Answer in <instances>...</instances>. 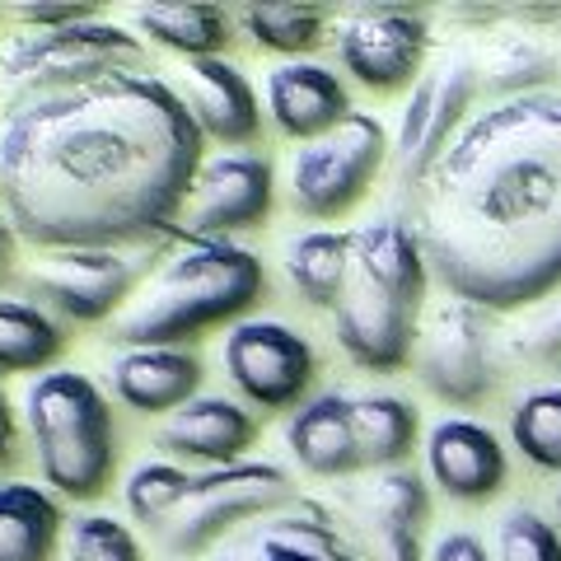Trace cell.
I'll list each match as a JSON object with an SVG mask.
<instances>
[{
	"label": "cell",
	"mask_w": 561,
	"mask_h": 561,
	"mask_svg": "<svg viewBox=\"0 0 561 561\" xmlns=\"http://www.w3.org/2000/svg\"><path fill=\"white\" fill-rule=\"evenodd\" d=\"M290 286L300 290V300L313 309H337L346 276H351V234L342 230H305L286 243L280 253Z\"/></svg>",
	"instance_id": "obj_26"
},
{
	"label": "cell",
	"mask_w": 561,
	"mask_h": 561,
	"mask_svg": "<svg viewBox=\"0 0 561 561\" xmlns=\"http://www.w3.org/2000/svg\"><path fill=\"white\" fill-rule=\"evenodd\" d=\"M416 379L454 408H478L496 389V342H491V313L468 300L435 305L416 332L412 351Z\"/></svg>",
	"instance_id": "obj_10"
},
{
	"label": "cell",
	"mask_w": 561,
	"mask_h": 561,
	"mask_svg": "<svg viewBox=\"0 0 561 561\" xmlns=\"http://www.w3.org/2000/svg\"><path fill=\"white\" fill-rule=\"evenodd\" d=\"M113 393L131 412H164L187 408L202 389V360L183 346H131L113 360Z\"/></svg>",
	"instance_id": "obj_21"
},
{
	"label": "cell",
	"mask_w": 561,
	"mask_h": 561,
	"mask_svg": "<svg viewBox=\"0 0 561 561\" xmlns=\"http://www.w3.org/2000/svg\"><path fill=\"white\" fill-rule=\"evenodd\" d=\"M136 66H146V47L122 24L84 20L66 28H20L0 43V90L5 99H20Z\"/></svg>",
	"instance_id": "obj_5"
},
{
	"label": "cell",
	"mask_w": 561,
	"mask_h": 561,
	"mask_svg": "<svg viewBox=\"0 0 561 561\" xmlns=\"http://www.w3.org/2000/svg\"><path fill=\"white\" fill-rule=\"evenodd\" d=\"M557 515H561V486H557Z\"/></svg>",
	"instance_id": "obj_39"
},
{
	"label": "cell",
	"mask_w": 561,
	"mask_h": 561,
	"mask_svg": "<svg viewBox=\"0 0 561 561\" xmlns=\"http://www.w3.org/2000/svg\"><path fill=\"white\" fill-rule=\"evenodd\" d=\"M416 239L449 300L486 313L561 290V94L472 113L416 192Z\"/></svg>",
	"instance_id": "obj_2"
},
{
	"label": "cell",
	"mask_w": 561,
	"mask_h": 561,
	"mask_svg": "<svg viewBox=\"0 0 561 561\" xmlns=\"http://www.w3.org/2000/svg\"><path fill=\"white\" fill-rule=\"evenodd\" d=\"M286 445L313 478H346L360 468L356 454V421H351L346 393H319L300 402V412L286 426Z\"/></svg>",
	"instance_id": "obj_22"
},
{
	"label": "cell",
	"mask_w": 561,
	"mask_h": 561,
	"mask_svg": "<svg viewBox=\"0 0 561 561\" xmlns=\"http://www.w3.org/2000/svg\"><path fill=\"white\" fill-rule=\"evenodd\" d=\"M515 449L542 472H561V389H534L511 412Z\"/></svg>",
	"instance_id": "obj_30"
},
{
	"label": "cell",
	"mask_w": 561,
	"mask_h": 561,
	"mask_svg": "<svg viewBox=\"0 0 561 561\" xmlns=\"http://www.w3.org/2000/svg\"><path fill=\"white\" fill-rule=\"evenodd\" d=\"M187 486H192V478H187L179 463H154V459H150V463L131 468L127 486H122V496H127V511H131L140 524L160 529V524L183 505Z\"/></svg>",
	"instance_id": "obj_31"
},
{
	"label": "cell",
	"mask_w": 561,
	"mask_h": 561,
	"mask_svg": "<svg viewBox=\"0 0 561 561\" xmlns=\"http://www.w3.org/2000/svg\"><path fill=\"white\" fill-rule=\"evenodd\" d=\"M61 505L33 482H0V561H51Z\"/></svg>",
	"instance_id": "obj_25"
},
{
	"label": "cell",
	"mask_w": 561,
	"mask_h": 561,
	"mask_svg": "<svg viewBox=\"0 0 561 561\" xmlns=\"http://www.w3.org/2000/svg\"><path fill=\"white\" fill-rule=\"evenodd\" d=\"M262 94H267V113L276 122V131L300 140V146L328 136L332 127H342V122L351 117L346 84L319 61H280V66H272L267 80H262Z\"/></svg>",
	"instance_id": "obj_19"
},
{
	"label": "cell",
	"mask_w": 561,
	"mask_h": 561,
	"mask_svg": "<svg viewBox=\"0 0 561 561\" xmlns=\"http://www.w3.org/2000/svg\"><path fill=\"white\" fill-rule=\"evenodd\" d=\"M351 421H356V454L360 468H398L416 449V408L398 393H365L351 398Z\"/></svg>",
	"instance_id": "obj_27"
},
{
	"label": "cell",
	"mask_w": 561,
	"mask_h": 561,
	"mask_svg": "<svg viewBox=\"0 0 561 561\" xmlns=\"http://www.w3.org/2000/svg\"><path fill=\"white\" fill-rule=\"evenodd\" d=\"M154 440H160V449L179 454V459L230 468V463H243L239 454L257 440V421L230 398H192L187 408L160 421Z\"/></svg>",
	"instance_id": "obj_20"
},
{
	"label": "cell",
	"mask_w": 561,
	"mask_h": 561,
	"mask_svg": "<svg viewBox=\"0 0 561 561\" xmlns=\"http://www.w3.org/2000/svg\"><path fill=\"white\" fill-rule=\"evenodd\" d=\"M202 131L154 70L5 99L0 206L33 249H122L179 234Z\"/></svg>",
	"instance_id": "obj_1"
},
{
	"label": "cell",
	"mask_w": 561,
	"mask_h": 561,
	"mask_svg": "<svg viewBox=\"0 0 561 561\" xmlns=\"http://www.w3.org/2000/svg\"><path fill=\"white\" fill-rule=\"evenodd\" d=\"M24 431L38 472L66 501H94L113 482L117 431L103 393L80 370H47L24 389Z\"/></svg>",
	"instance_id": "obj_4"
},
{
	"label": "cell",
	"mask_w": 561,
	"mask_h": 561,
	"mask_svg": "<svg viewBox=\"0 0 561 561\" xmlns=\"http://www.w3.org/2000/svg\"><path fill=\"white\" fill-rule=\"evenodd\" d=\"M478 90H482L478 57H468V51H445L431 70H421L393 136V169L408 192H421L431 169L454 146V136L468 127V108Z\"/></svg>",
	"instance_id": "obj_9"
},
{
	"label": "cell",
	"mask_w": 561,
	"mask_h": 561,
	"mask_svg": "<svg viewBox=\"0 0 561 561\" xmlns=\"http://www.w3.org/2000/svg\"><path fill=\"white\" fill-rule=\"evenodd\" d=\"M389 160V131L375 113H351L342 127L290 154V206L309 220H337L375 187Z\"/></svg>",
	"instance_id": "obj_8"
},
{
	"label": "cell",
	"mask_w": 561,
	"mask_h": 561,
	"mask_svg": "<svg viewBox=\"0 0 561 561\" xmlns=\"http://www.w3.org/2000/svg\"><path fill=\"white\" fill-rule=\"evenodd\" d=\"M179 99L197 122V131L225 146H249L262 131V108L249 76L225 57H197L179 70Z\"/></svg>",
	"instance_id": "obj_17"
},
{
	"label": "cell",
	"mask_w": 561,
	"mask_h": 561,
	"mask_svg": "<svg viewBox=\"0 0 561 561\" xmlns=\"http://www.w3.org/2000/svg\"><path fill=\"white\" fill-rule=\"evenodd\" d=\"M542 319H548V332L561 342V300H557V305H548V313H542Z\"/></svg>",
	"instance_id": "obj_38"
},
{
	"label": "cell",
	"mask_w": 561,
	"mask_h": 561,
	"mask_svg": "<svg viewBox=\"0 0 561 561\" xmlns=\"http://www.w3.org/2000/svg\"><path fill=\"white\" fill-rule=\"evenodd\" d=\"M239 24L257 47L300 61L305 51H313L323 43L328 10H319V5H249L239 14Z\"/></svg>",
	"instance_id": "obj_29"
},
{
	"label": "cell",
	"mask_w": 561,
	"mask_h": 561,
	"mask_svg": "<svg viewBox=\"0 0 561 561\" xmlns=\"http://www.w3.org/2000/svg\"><path fill=\"white\" fill-rule=\"evenodd\" d=\"M496 561H561V534L538 511H505L496 524Z\"/></svg>",
	"instance_id": "obj_33"
},
{
	"label": "cell",
	"mask_w": 561,
	"mask_h": 561,
	"mask_svg": "<svg viewBox=\"0 0 561 561\" xmlns=\"http://www.w3.org/2000/svg\"><path fill=\"white\" fill-rule=\"evenodd\" d=\"M426 468H431V482L449 501H468V505L491 501L505 486V478H511L501 440L468 416H445L440 426H431Z\"/></svg>",
	"instance_id": "obj_18"
},
{
	"label": "cell",
	"mask_w": 561,
	"mask_h": 561,
	"mask_svg": "<svg viewBox=\"0 0 561 561\" xmlns=\"http://www.w3.org/2000/svg\"><path fill=\"white\" fill-rule=\"evenodd\" d=\"M225 375L230 383L262 412H286L300 408L313 375H319V356L313 346L286 323L272 319H243L225 332Z\"/></svg>",
	"instance_id": "obj_12"
},
{
	"label": "cell",
	"mask_w": 561,
	"mask_h": 561,
	"mask_svg": "<svg viewBox=\"0 0 561 561\" xmlns=\"http://www.w3.org/2000/svg\"><path fill=\"white\" fill-rule=\"evenodd\" d=\"M365 561H421V529L431 519V491L408 468H389L346 496Z\"/></svg>",
	"instance_id": "obj_15"
},
{
	"label": "cell",
	"mask_w": 561,
	"mask_h": 561,
	"mask_svg": "<svg viewBox=\"0 0 561 561\" xmlns=\"http://www.w3.org/2000/svg\"><path fill=\"white\" fill-rule=\"evenodd\" d=\"M14 408H10V398H5V389H0V463H10L14 459Z\"/></svg>",
	"instance_id": "obj_36"
},
{
	"label": "cell",
	"mask_w": 561,
	"mask_h": 561,
	"mask_svg": "<svg viewBox=\"0 0 561 561\" xmlns=\"http://www.w3.org/2000/svg\"><path fill=\"white\" fill-rule=\"evenodd\" d=\"M131 28L140 38L179 51L183 61L197 57H220L230 43V14L220 5H202V0H160V5H136Z\"/></svg>",
	"instance_id": "obj_23"
},
{
	"label": "cell",
	"mask_w": 561,
	"mask_h": 561,
	"mask_svg": "<svg viewBox=\"0 0 561 561\" xmlns=\"http://www.w3.org/2000/svg\"><path fill=\"white\" fill-rule=\"evenodd\" d=\"M206 561H365L332 515L313 501H295L267 519L243 524L239 534L206 552Z\"/></svg>",
	"instance_id": "obj_16"
},
{
	"label": "cell",
	"mask_w": 561,
	"mask_h": 561,
	"mask_svg": "<svg viewBox=\"0 0 561 561\" xmlns=\"http://www.w3.org/2000/svg\"><path fill=\"white\" fill-rule=\"evenodd\" d=\"M66 328L24 300H0V375L43 370L61 356Z\"/></svg>",
	"instance_id": "obj_28"
},
{
	"label": "cell",
	"mask_w": 561,
	"mask_h": 561,
	"mask_svg": "<svg viewBox=\"0 0 561 561\" xmlns=\"http://www.w3.org/2000/svg\"><path fill=\"white\" fill-rule=\"evenodd\" d=\"M421 313L416 305H408L402 295L375 286L370 276H360L351 267L346 290L337 309H332V323H337V342L360 370L389 375L402 370L416 351V332H421Z\"/></svg>",
	"instance_id": "obj_14"
},
{
	"label": "cell",
	"mask_w": 561,
	"mask_h": 561,
	"mask_svg": "<svg viewBox=\"0 0 561 561\" xmlns=\"http://www.w3.org/2000/svg\"><path fill=\"white\" fill-rule=\"evenodd\" d=\"M160 239L122 243V249H51L38 253L24 286L76 323L117 319L131 295L160 272Z\"/></svg>",
	"instance_id": "obj_7"
},
{
	"label": "cell",
	"mask_w": 561,
	"mask_h": 561,
	"mask_svg": "<svg viewBox=\"0 0 561 561\" xmlns=\"http://www.w3.org/2000/svg\"><path fill=\"white\" fill-rule=\"evenodd\" d=\"M0 20L20 28H66V24L94 20V5H14V10H0Z\"/></svg>",
	"instance_id": "obj_34"
},
{
	"label": "cell",
	"mask_w": 561,
	"mask_h": 561,
	"mask_svg": "<svg viewBox=\"0 0 561 561\" xmlns=\"http://www.w3.org/2000/svg\"><path fill=\"white\" fill-rule=\"evenodd\" d=\"M267 290L257 253L239 249L230 239H183L160 272L131 295L117 313L108 337L122 346H179L197 332L239 319Z\"/></svg>",
	"instance_id": "obj_3"
},
{
	"label": "cell",
	"mask_w": 561,
	"mask_h": 561,
	"mask_svg": "<svg viewBox=\"0 0 561 561\" xmlns=\"http://www.w3.org/2000/svg\"><path fill=\"white\" fill-rule=\"evenodd\" d=\"M61 561H140V548L127 524L113 515H80L66 529Z\"/></svg>",
	"instance_id": "obj_32"
},
{
	"label": "cell",
	"mask_w": 561,
	"mask_h": 561,
	"mask_svg": "<svg viewBox=\"0 0 561 561\" xmlns=\"http://www.w3.org/2000/svg\"><path fill=\"white\" fill-rule=\"evenodd\" d=\"M295 505V482L286 468L276 463H230L210 468L202 478H192L183 505L173 511L160 529V548L169 557H202L216 542L239 534L243 524L267 519L276 511Z\"/></svg>",
	"instance_id": "obj_6"
},
{
	"label": "cell",
	"mask_w": 561,
	"mask_h": 561,
	"mask_svg": "<svg viewBox=\"0 0 561 561\" xmlns=\"http://www.w3.org/2000/svg\"><path fill=\"white\" fill-rule=\"evenodd\" d=\"M557 57L548 43H538L529 28H505L486 43V51L478 57V76L482 90L505 103V99H529V94H552L557 80Z\"/></svg>",
	"instance_id": "obj_24"
},
{
	"label": "cell",
	"mask_w": 561,
	"mask_h": 561,
	"mask_svg": "<svg viewBox=\"0 0 561 561\" xmlns=\"http://www.w3.org/2000/svg\"><path fill=\"white\" fill-rule=\"evenodd\" d=\"M337 61L365 90L398 94L421 80L431 51V24L412 5H360L337 20Z\"/></svg>",
	"instance_id": "obj_11"
},
{
	"label": "cell",
	"mask_w": 561,
	"mask_h": 561,
	"mask_svg": "<svg viewBox=\"0 0 561 561\" xmlns=\"http://www.w3.org/2000/svg\"><path fill=\"white\" fill-rule=\"evenodd\" d=\"M276 173L267 154L225 150L216 160H202L183 206V239H230L239 230H257L272 216Z\"/></svg>",
	"instance_id": "obj_13"
},
{
	"label": "cell",
	"mask_w": 561,
	"mask_h": 561,
	"mask_svg": "<svg viewBox=\"0 0 561 561\" xmlns=\"http://www.w3.org/2000/svg\"><path fill=\"white\" fill-rule=\"evenodd\" d=\"M14 243H20V234H14V225H10V216H5V206H0V272H10Z\"/></svg>",
	"instance_id": "obj_37"
},
{
	"label": "cell",
	"mask_w": 561,
	"mask_h": 561,
	"mask_svg": "<svg viewBox=\"0 0 561 561\" xmlns=\"http://www.w3.org/2000/svg\"><path fill=\"white\" fill-rule=\"evenodd\" d=\"M431 561H496V557L486 552V542H482L478 534H468V529H449L445 538H435Z\"/></svg>",
	"instance_id": "obj_35"
}]
</instances>
